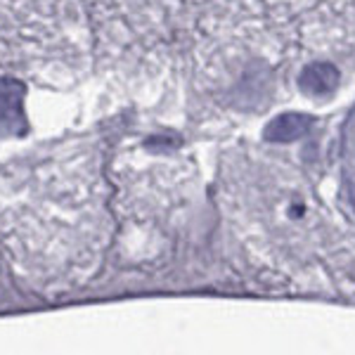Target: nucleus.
Returning <instances> with one entry per match:
<instances>
[{
  "label": "nucleus",
  "mask_w": 355,
  "mask_h": 355,
  "mask_svg": "<svg viewBox=\"0 0 355 355\" xmlns=\"http://www.w3.org/2000/svg\"><path fill=\"white\" fill-rule=\"evenodd\" d=\"M21 97H24V88L21 83L15 81H0V123L8 130H19L17 123L24 121L21 114Z\"/></svg>",
  "instance_id": "3"
},
{
  "label": "nucleus",
  "mask_w": 355,
  "mask_h": 355,
  "mask_svg": "<svg viewBox=\"0 0 355 355\" xmlns=\"http://www.w3.org/2000/svg\"><path fill=\"white\" fill-rule=\"evenodd\" d=\"M311 128H313V116H308V114H296V112L279 114V116H275L266 125L263 137L268 142H294L306 135Z\"/></svg>",
  "instance_id": "1"
},
{
  "label": "nucleus",
  "mask_w": 355,
  "mask_h": 355,
  "mask_svg": "<svg viewBox=\"0 0 355 355\" xmlns=\"http://www.w3.org/2000/svg\"><path fill=\"white\" fill-rule=\"evenodd\" d=\"M336 83H339V69L329 64V62H313V64H308L299 73L301 90L315 97L334 93Z\"/></svg>",
  "instance_id": "2"
}]
</instances>
